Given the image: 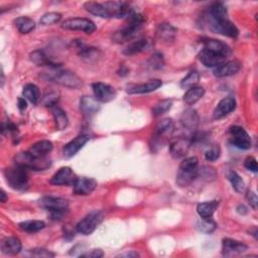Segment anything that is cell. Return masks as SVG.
<instances>
[{
  "instance_id": "cell-27",
  "label": "cell",
  "mask_w": 258,
  "mask_h": 258,
  "mask_svg": "<svg viewBox=\"0 0 258 258\" xmlns=\"http://www.w3.org/2000/svg\"><path fill=\"white\" fill-rule=\"evenodd\" d=\"M150 47H151V43L148 39H139L130 43L123 49V54L126 56H133L147 50Z\"/></svg>"
},
{
  "instance_id": "cell-5",
  "label": "cell",
  "mask_w": 258,
  "mask_h": 258,
  "mask_svg": "<svg viewBox=\"0 0 258 258\" xmlns=\"http://www.w3.org/2000/svg\"><path fill=\"white\" fill-rule=\"evenodd\" d=\"M14 164L27 170L30 169V170L40 171L48 168L51 164V162L47 157H43V158L34 157L28 151H25L16 154L14 157Z\"/></svg>"
},
{
  "instance_id": "cell-34",
  "label": "cell",
  "mask_w": 258,
  "mask_h": 258,
  "mask_svg": "<svg viewBox=\"0 0 258 258\" xmlns=\"http://www.w3.org/2000/svg\"><path fill=\"white\" fill-rule=\"evenodd\" d=\"M23 95L25 99H27L32 104H38L41 100V91L37 85L34 84H26L23 90Z\"/></svg>"
},
{
  "instance_id": "cell-36",
  "label": "cell",
  "mask_w": 258,
  "mask_h": 258,
  "mask_svg": "<svg viewBox=\"0 0 258 258\" xmlns=\"http://www.w3.org/2000/svg\"><path fill=\"white\" fill-rule=\"evenodd\" d=\"M77 47L79 49V56L84 60L87 61H94L100 56V51L96 47H86L81 42H77Z\"/></svg>"
},
{
  "instance_id": "cell-54",
  "label": "cell",
  "mask_w": 258,
  "mask_h": 258,
  "mask_svg": "<svg viewBox=\"0 0 258 258\" xmlns=\"http://www.w3.org/2000/svg\"><path fill=\"white\" fill-rule=\"evenodd\" d=\"M17 107H19V109L22 112H23L27 108V104H26L25 98H20L19 99V101H17Z\"/></svg>"
},
{
  "instance_id": "cell-13",
  "label": "cell",
  "mask_w": 258,
  "mask_h": 258,
  "mask_svg": "<svg viewBox=\"0 0 258 258\" xmlns=\"http://www.w3.org/2000/svg\"><path fill=\"white\" fill-rule=\"evenodd\" d=\"M39 204L42 208L47 210L49 213L57 211H66L69 210V202L64 198L58 197H43Z\"/></svg>"
},
{
  "instance_id": "cell-12",
  "label": "cell",
  "mask_w": 258,
  "mask_h": 258,
  "mask_svg": "<svg viewBox=\"0 0 258 258\" xmlns=\"http://www.w3.org/2000/svg\"><path fill=\"white\" fill-rule=\"evenodd\" d=\"M191 145L192 141L190 139H187V137H177L169 144L170 156L177 160L183 159L188 154Z\"/></svg>"
},
{
  "instance_id": "cell-43",
  "label": "cell",
  "mask_w": 258,
  "mask_h": 258,
  "mask_svg": "<svg viewBox=\"0 0 258 258\" xmlns=\"http://www.w3.org/2000/svg\"><path fill=\"white\" fill-rule=\"evenodd\" d=\"M216 228H217V224L212 218L202 219V221L198 223V229L205 234L213 233L216 230Z\"/></svg>"
},
{
  "instance_id": "cell-32",
  "label": "cell",
  "mask_w": 258,
  "mask_h": 258,
  "mask_svg": "<svg viewBox=\"0 0 258 258\" xmlns=\"http://www.w3.org/2000/svg\"><path fill=\"white\" fill-rule=\"evenodd\" d=\"M218 206H219V203L217 201H210V202L201 203L198 205L197 212L202 219L212 218L213 214L215 213V211L218 208Z\"/></svg>"
},
{
  "instance_id": "cell-10",
  "label": "cell",
  "mask_w": 258,
  "mask_h": 258,
  "mask_svg": "<svg viewBox=\"0 0 258 258\" xmlns=\"http://www.w3.org/2000/svg\"><path fill=\"white\" fill-rule=\"evenodd\" d=\"M62 28L68 30H80L85 33L91 34L96 30L95 23L88 20L83 19V17H74V19H68L62 23Z\"/></svg>"
},
{
  "instance_id": "cell-31",
  "label": "cell",
  "mask_w": 258,
  "mask_h": 258,
  "mask_svg": "<svg viewBox=\"0 0 258 258\" xmlns=\"http://www.w3.org/2000/svg\"><path fill=\"white\" fill-rule=\"evenodd\" d=\"M205 16L209 17V19H225V17H228V11L227 7L224 5V3L222 2H215L213 3L207 12L205 13Z\"/></svg>"
},
{
  "instance_id": "cell-52",
  "label": "cell",
  "mask_w": 258,
  "mask_h": 258,
  "mask_svg": "<svg viewBox=\"0 0 258 258\" xmlns=\"http://www.w3.org/2000/svg\"><path fill=\"white\" fill-rule=\"evenodd\" d=\"M104 255V252H103L101 249H93L89 252H86L81 254L80 257H88V258H101Z\"/></svg>"
},
{
  "instance_id": "cell-49",
  "label": "cell",
  "mask_w": 258,
  "mask_h": 258,
  "mask_svg": "<svg viewBox=\"0 0 258 258\" xmlns=\"http://www.w3.org/2000/svg\"><path fill=\"white\" fill-rule=\"evenodd\" d=\"M17 132H19V130H17V127L12 123L10 122L8 120V122H3L1 124V133L3 135H6V134H12L13 136H15L17 134Z\"/></svg>"
},
{
  "instance_id": "cell-44",
  "label": "cell",
  "mask_w": 258,
  "mask_h": 258,
  "mask_svg": "<svg viewBox=\"0 0 258 258\" xmlns=\"http://www.w3.org/2000/svg\"><path fill=\"white\" fill-rule=\"evenodd\" d=\"M198 177H201L206 182H213L216 180V170L210 166H203L198 170Z\"/></svg>"
},
{
  "instance_id": "cell-51",
  "label": "cell",
  "mask_w": 258,
  "mask_h": 258,
  "mask_svg": "<svg viewBox=\"0 0 258 258\" xmlns=\"http://www.w3.org/2000/svg\"><path fill=\"white\" fill-rule=\"evenodd\" d=\"M244 166L252 171V173H257V170H258V165H257V162L256 160L253 158V157H248L245 162H244Z\"/></svg>"
},
{
  "instance_id": "cell-59",
  "label": "cell",
  "mask_w": 258,
  "mask_h": 258,
  "mask_svg": "<svg viewBox=\"0 0 258 258\" xmlns=\"http://www.w3.org/2000/svg\"><path fill=\"white\" fill-rule=\"evenodd\" d=\"M250 234L253 235L255 239H257V228L256 227H253L252 229H250Z\"/></svg>"
},
{
  "instance_id": "cell-19",
  "label": "cell",
  "mask_w": 258,
  "mask_h": 258,
  "mask_svg": "<svg viewBox=\"0 0 258 258\" xmlns=\"http://www.w3.org/2000/svg\"><path fill=\"white\" fill-rule=\"evenodd\" d=\"M241 70V64L238 61H228L224 62L214 69V75L218 78L229 77L237 74Z\"/></svg>"
},
{
  "instance_id": "cell-45",
  "label": "cell",
  "mask_w": 258,
  "mask_h": 258,
  "mask_svg": "<svg viewBox=\"0 0 258 258\" xmlns=\"http://www.w3.org/2000/svg\"><path fill=\"white\" fill-rule=\"evenodd\" d=\"M62 20V14L59 12H48L43 15L40 23L42 25H51L58 23Z\"/></svg>"
},
{
  "instance_id": "cell-42",
  "label": "cell",
  "mask_w": 258,
  "mask_h": 258,
  "mask_svg": "<svg viewBox=\"0 0 258 258\" xmlns=\"http://www.w3.org/2000/svg\"><path fill=\"white\" fill-rule=\"evenodd\" d=\"M200 74L197 71H192L188 73L181 82V87L184 89H190L195 87L200 81Z\"/></svg>"
},
{
  "instance_id": "cell-55",
  "label": "cell",
  "mask_w": 258,
  "mask_h": 258,
  "mask_svg": "<svg viewBox=\"0 0 258 258\" xmlns=\"http://www.w3.org/2000/svg\"><path fill=\"white\" fill-rule=\"evenodd\" d=\"M140 254L135 252V251H129V252H124V253H121V254H119L118 257H139Z\"/></svg>"
},
{
  "instance_id": "cell-46",
  "label": "cell",
  "mask_w": 258,
  "mask_h": 258,
  "mask_svg": "<svg viewBox=\"0 0 258 258\" xmlns=\"http://www.w3.org/2000/svg\"><path fill=\"white\" fill-rule=\"evenodd\" d=\"M148 67L151 70H161L164 67V59L163 54L156 53L153 54L148 60Z\"/></svg>"
},
{
  "instance_id": "cell-47",
  "label": "cell",
  "mask_w": 258,
  "mask_h": 258,
  "mask_svg": "<svg viewBox=\"0 0 258 258\" xmlns=\"http://www.w3.org/2000/svg\"><path fill=\"white\" fill-rule=\"evenodd\" d=\"M59 98H60V94L58 92L50 91L44 96L42 102L45 106L51 108V107H54L57 105Z\"/></svg>"
},
{
  "instance_id": "cell-30",
  "label": "cell",
  "mask_w": 258,
  "mask_h": 258,
  "mask_svg": "<svg viewBox=\"0 0 258 258\" xmlns=\"http://www.w3.org/2000/svg\"><path fill=\"white\" fill-rule=\"evenodd\" d=\"M198 170H186L179 168L177 174V185L181 188L190 186L196 178H198Z\"/></svg>"
},
{
  "instance_id": "cell-20",
  "label": "cell",
  "mask_w": 258,
  "mask_h": 258,
  "mask_svg": "<svg viewBox=\"0 0 258 258\" xmlns=\"http://www.w3.org/2000/svg\"><path fill=\"white\" fill-rule=\"evenodd\" d=\"M226 59L227 58L218 55L216 53H213V51L206 48H203L199 54L200 62L207 68H217L221 64L226 62Z\"/></svg>"
},
{
  "instance_id": "cell-58",
  "label": "cell",
  "mask_w": 258,
  "mask_h": 258,
  "mask_svg": "<svg viewBox=\"0 0 258 258\" xmlns=\"http://www.w3.org/2000/svg\"><path fill=\"white\" fill-rule=\"evenodd\" d=\"M0 197H1V202L2 203H5L6 200H7V196L5 194V192L3 190H1V194H0Z\"/></svg>"
},
{
  "instance_id": "cell-1",
  "label": "cell",
  "mask_w": 258,
  "mask_h": 258,
  "mask_svg": "<svg viewBox=\"0 0 258 258\" xmlns=\"http://www.w3.org/2000/svg\"><path fill=\"white\" fill-rule=\"evenodd\" d=\"M144 23L145 17L141 13L134 12L128 19V23L123 28L113 33L112 41L116 44H124L133 41L139 37Z\"/></svg>"
},
{
  "instance_id": "cell-8",
  "label": "cell",
  "mask_w": 258,
  "mask_h": 258,
  "mask_svg": "<svg viewBox=\"0 0 258 258\" xmlns=\"http://www.w3.org/2000/svg\"><path fill=\"white\" fill-rule=\"evenodd\" d=\"M107 10L109 19H129L135 12L131 5L122 1H107L103 3Z\"/></svg>"
},
{
  "instance_id": "cell-35",
  "label": "cell",
  "mask_w": 258,
  "mask_h": 258,
  "mask_svg": "<svg viewBox=\"0 0 258 258\" xmlns=\"http://www.w3.org/2000/svg\"><path fill=\"white\" fill-rule=\"evenodd\" d=\"M13 23H14L15 27L19 29V31L23 34L29 33L30 31H32L34 28H36V23L26 16L17 17L16 20H14Z\"/></svg>"
},
{
  "instance_id": "cell-50",
  "label": "cell",
  "mask_w": 258,
  "mask_h": 258,
  "mask_svg": "<svg viewBox=\"0 0 258 258\" xmlns=\"http://www.w3.org/2000/svg\"><path fill=\"white\" fill-rule=\"evenodd\" d=\"M30 255L34 256V257H46V258H49V257H54L55 253L48 251L47 249L45 248H34L30 250Z\"/></svg>"
},
{
  "instance_id": "cell-41",
  "label": "cell",
  "mask_w": 258,
  "mask_h": 258,
  "mask_svg": "<svg viewBox=\"0 0 258 258\" xmlns=\"http://www.w3.org/2000/svg\"><path fill=\"white\" fill-rule=\"evenodd\" d=\"M171 106H173V101L169 99H164L157 103L156 106L152 109V114L156 117H160L169 111L171 109Z\"/></svg>"
},
{
  "instance_id": "cell-48",
  "label": "cell",
  "mask_w": 258,
  "mask_h": 258,
  "mask_svg": "<svg viewBox=\"0 0 258 258\" xmlns=\"http://www.w3.org/2000/svg\"><path fill=\"white\" fill-rule=\"evenodd\" d=\"M221 156V148L219 145H213L205 152V159L208 162H215Z\"/></svg>"
},
{
  "instance_id": "cell-6",
  "label": "cell",
  "mask_w": 258,
  "mask_h": 258,
  "mask_svg": "<svg viewBox=\"0 0 258 258\" xmlns=\"http://www.w3.org/2000/svg\"><path fill=\"white\" fill-rule=\"evenodd\" d=\"M204 20L205 23L209 26V28L216 33L232 39H236L239 36V29L228 19V17H225V19L214 20V19H209V17L204 15Z\"/></svg>"
},
{
  "instance_id": "cell-25",
  "label": "cell",
  "mask_w": 258,
  "mask_h": 258,
  "mask_svg": "<svg viewBox=\"0 0 258 258\" xmlns=\"http://www.w3.org/2000/svg\"><path fill=\"white\" fill-rule=\"evenodd\" d=\"M177 28L174 27L171 24L164 23H161L157 29V37L159 41L164 44H171L177 37Z\"/></svg>"
},
{
  "instance_id": "cell-24",
  "label": "cell",
  "mask_w": 258,
  "mask_h": 258,
  "mask_svg": "<svg viewBox=\"0 0 258 258\" xmlns=\"http://www.w3.org/2000/svg\"><path fill=\"white\" fill-rule=\"evenodd\" d=\"M80 110L84 116L90 118L100 110L99 101H97L95 97L83 96L80 100Z\"/></svg>"
},
{
  "instance_id": "cell-4",
  "label": "cell",
  "mask_w": 258,
  "mask_h": 258,
  "mask_svg": "<svg viewBox=\"0 0 258 258\" xmlns=\"http://www.w3.org/2000/svg\"><path fill=\"white\" fill-rule=\"evenodd\" d=\"M4 177L8 185L15 191L25 192L28 188V175L27 169L14 165L4 169Z\"/></svg>"
},
{
  "instance_id": "cell-39",
  "label": "cell",
  "mask_w": 258,
  "mask_h": 258,
  "mask_svg": "<svg viewBox=\"0 0 258 258\" xmlns=\"http://www.w3.org/2000/svg\"><path fill=\"white\" fill-rule=\"evenodd\" d=\"M20 229L27 233H36L43 230L46 227V223L41 220H28L19 224Z\"/></svg>"
},
{
  "instance_id": "cell-28",
  "label": "cell",
  "mask_w": 258,
  "mask_h": 258,
  "mask_svg": "<svg viewBox=\"0 0 258 258\" xmlns=\"http://www.w3.org/2000/svg\"><path fill=\"white\" fill-rule=\"evenodd\" d=\"M21 240L16 237H6L1 242V251L7 255H16L22 251Z\"/></svg>"
},
{
  "instance_id": "cell-56",
  "label": "cell",
  "mask_w": 258,
  "mask_h": 258,
  "mask_svg": "<svg viewBox=\"0 0 258 258\" xmlns=\"http://www.w3.org/2000/svg\"><path fill=\"white\" fill-rule=\"evenodd\" d=\"M237 212H238L240 215H245V214H247L248 210H247V208L245 207V206H243V205H239L238 207H237Z\"/></svg>"
},
{
  "instance_id": "cell-21",
  "label": "cell",
  "mask_w": 258,
  "mask_h": 258,
  "mask_svg": "<svg viewBox=\"0 0 258 258\" xmlns=\"http://www.w3.org/2000/svg\"><path fill=\"white\" fill-rule=\"evenodd\" d=\"M236 108V100L233 97H226L222 99L216 106L213 117L215 119H222L229 115Z\"/></svg>"
},
{
  "instance_id": "cell-26",
  "label": "cell",
  "mask_w": 258,
  "mask_h": 258,
  "mask_svg": "<svg viewBox=\"0 0 258 258\" xmlns=\"http://www.w3.org/2000/svg\"><path fill=\"white\" fill-rule=\"evenodd\" d=\"M29 59L37 66H47L49 68H60L61 66L59 63H56L49 56H47V54L43 49H37L32 51L29 55Z\"/></svg>"
},
{
  "instance_id": "cell-7",
  "label": "cell",
  "mask_w": 258,
  "mask_h": 258,
  "mask_svg": "<svg viewBox=\"0 0 258 258\" xmlns=\"http://www.w3.org/2000/svg\"><path fill=\"white\" fill-rule=\"evenodd\" d=\"M103 219H104V215L101 211H92L78 223L76 230L82 235H90L101 224Z\"/></svg>"
},
{
  "instance_id": "cell-14",
  "label": "cell",
  "mask_w": 258,
  "mask_h": 258,
  "mask_svg": "<svg viewBox=\"0 0 258 258\" xmlns=\"http://www.w3.org/2000/svg\"><path fill=\"white\" fill-rule=\"evenodd\" d=\"M77 177L73 169L69 166L60 168L50 179V184L54 186H73Z\"/></svg>"
},
{
  "instance_id": "cell-29",
  "label": "cell",
  "mask_w": 258,
  "mask_h": 258,
  "mask_svg": "<svg viewBox=\"0 0 258 258\" xmlns=\"http://www.w3.org/2000/svg\"><path fill=\"white\" fill-rule=\"evenodd\" d=\"M53 143L49 141H41L37 143H34L33 145L30 146V148L28 149V152L31 153L32 156L34 157H39V158H43V157H47V154L53 150Z\"/></svg>"
},
{
  "instance_id": "cell-22",
  "label": "cell",
  "mask_w": 258,
  "mask_h": 258,
  "mask_svg": "<svg viewBox=\"0 0 258 258\" xmlns=\"http://www.w3.org/2000/svg\"><path fill=\"white\" fill-rule=\"evenodd\" d=\"M200 122V116L198 112L193 108L186 109L181 115V123L184 128L190 131H195Z\"/></svg>"
},
{
  "instance_id": "cell-33",
  "label": "cell",
  "mask_w": 258,
  "mask_h": 258,
  "mask_svg": "<svg viewBox=\"0 0 258 258\" xmlns=\"http://www.w3.org/2000/svg\"><path fill=\"white\" fill-rule=\"evenodd\" d=\"M205 95V89L201 86H195L188 89L184 95V102L187 105H193Z\"/></svg>"
},
{
  "instance_id": "cell-16",
  "label": "cell",
  "mask_w": 258,
  "mask_h": 258,
  "mask_svg": "<svg viewBox=\"0 0 258 258\" xmlns=\"http://www.w3.org/2000/svg\"><path fill=\"white\" fill-rule=\"evenodd\" d=\"M163 82L160 79H152L143 84H132L127 86L126 92L128 94H146L158 90L162 87Z\"/></svg>"
},
{
  "instance_id": "cell-38",
  "label": "cell",
  "mask_w": 258,
  "mask_h": 258,
  "mask_svg": "<svg viewBox=\"0 0 258 258\" xmlns=\"http://www.w3.org/2000/svg\"><path fill=\"white\" fill-rule=\"evenodd\" d=\"M84 8L89 13L102 17V19H109L107 10L103 3H99L95 1H88V2L84 3Z\"/></svg>"
},
{
  "instance_id": "cell-37",
  "label": "cell",
  "mask_w": 258,
  "mask_h": 258,
  "mask_svg": "<svg viewBox=\"0 0 258 258\" xmlns=\"http://www.w3.org/2000/svg\"><path fill=\"white\" fill-rule=\"evenodd\" d=\"M51 113H53V116L55 118V122H56V127L58 130H64L67 128L69 124V118L65 111L60 108L58 105L51 107Z\"/></svg>"
},
{
  "instance_id": "cell-15",
  "label": "cell",
  "mask_w": 258,
  "mask_h": 258,
  "mask_svg": "<svg viewBox=\"0 0 258 258\" xmlns=\"http://www.w3.org/2000/svg\"><path fill=\"white\" fill-rule=\"evenodd\" d=\"M90 141V136L87 134H81L77 136L75 140L71 141L69 143H67L63 148V154L66 159H71L75 157L76 154L79 152L80 149H82L85 144Z\"/></svg>"
},
{
  "instance_id": "cell-2",
  "label": "cell",
  "mask_w": 258,
  "mask_h": 258,
  "mask_svg": "<svg viewBox=\"0 0 258 258\" xmlns=\"http://www.w3.org/2000/svg\"><path fill=\"white\" fill-rule=\"evenodd\" d=\"M174 130L175 123L173 119L164 118L159 122L150 140V148L152 152H156L164 147V145L173 135Z\"/></svg>"
},
{
  "instance_id": "cell-40",
  "label": "cell",
  "mask_w": 258,
  "mask_h": 258,
  "mask_svg": "<svg viewBox=\"0 0 258 258\" xmlns=\"http://www.w3.org/2000/svg\"><path fill=\"white\" fill-rule=\"evenodd\" d=\"M227 179L229 180V182L231 183L232 187L234 190L237 193H243L245 191V183L243 181V179L240 177L236 171L234 170H229L227 173Z\"/></svg>"
},
{
  "instance_id": "cell-57",
  "label": "cell",
  "mask_w": 258,
  "mask_h": 258,
  "mask_svg": "<svg viewBox=\"0 0 258 258\" xmlns=\"http://www.w3.org/2000/svg\"><path fill=\"white\" fill-rule=\"evenodd\" d=\"M128 73H129V70H128V69H127L126 67H124V66H122L121 69H120V70L118 71V75H119V76H121V77H125V76H127Z\"/></svg>"
},
{
  "instance_id": "cell-3",
  "label": "cell",
  "mask_w": 258,
  "mask_h": 258,
  "mask_svg": "<svg viewBox=\"0 0 258 258\" xmlns=\"http://www.w3.org/2000/svg\"><path fill=\"white\" fill-rule=\"evenodd\" d=\"M45 78L70 89H79L83 86V81L78 75L60 68H49V72L45 73Z\"/></svg>"
},
{
  "instance_id": "cell-17",
  "label": "cell",
  "mask_w": 258,
  "mask_h": 258,
  "mask_svg": "<svg viewBox=\"0 0 258 258\" xmlns=\"http://www.w3.org/2000/svg\"><path fill=\"white\" fill-rule=\"evenodd\" d=\"M97 188V182L91 178H77L74 185L73 191L75 195L78 196H87L95 191Z\"/></svg>"
},
{
  "instance_id": "cell-11",
  "label": "cell",
  "mask_w": 258,
  "mask_h": 258,
  "mask_svg": "<svg viewBox=\"0 0 258 258\" xmlns=\"http://www.w3.org/2000/svg\"><path fill=\"white\" fill-rule=\"evenodd\" d=\"M92 89L95 99L101 103L110 102L116 96V90L112 87V86L105 83H101V82L94 83L92 84Z\"/></svg>"
},
{
  "instance_id": "cell-9",
  "label": "cell",
  "mask_w": 258,
  "mask_h": 258,
  "mask_svg": "<svg viewBox=\"0 0 258 258\" xmlns=\"http://www.w3.org/2000/svg\"><path fill=\"white\" fill-rule=\"evenodd\" d=\"M230 132V142L235 147L240 149H250L252 146V141L249 134L245 131L244 128L240 126H231L229 128Z\"/></svg>"
},
{
  "instance_id": "cell-53",
  "label": "cell",
  "mask_w": 258,
  "mask_h": 258,
  "mask_svg": "<svg viewBox=\"0 0 258 258\" xmlns=\"http://www.w3.org/2000/svg\"><path fill=\"white\" fill-rule=\"evenodd\" d=\"M246 199L250 205V207H252L253 210L257 209V204H258V198L254 192H248Z\"/></svg>"
},
{
  "instance_id": "cell-23",
  "label": "cell",
  "mask_w": 258,
  "mask_h": 258,
  "mask_svg": "<svg viewBox=\"0 0 258 258\" xmlns=\"http://www.w3.org/2000/svg\"><path fill=\"white\" fill-rule=\"evenodd\" d=\"M203 44H204V48L211 50L213 53H216L225 58H227L231 54V49L229 46L224 42H221L219 40L206 39L205 41H203Z\"/></svg>"
},
{
  "instance_id": "cell-18",
  "label": "cell",
  "mask_w": 258,
  "mask_h": 258,
  "mask_svg": "<svg viewBox=\"0 0 258 258\" xmlns=\"http://www.w3.org/2000/svg\"><path fill=\"white\" fill-rule=\"evenodd\" d=\"M247 249L248 246L246 244L237 241V240L225 238L222 241V254L224 256H235L242 254Z\"/></svg>"
}]
</instances>
